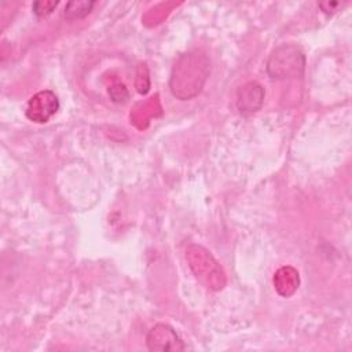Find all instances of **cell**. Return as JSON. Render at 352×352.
I'll list each match as a JSON object with an SVG mask.
<instances>
[{
    "instance_id": "cell-2",
    "label": "cell",
    "mask_w": 352,
    "mask_h": 352,
    "mask_svg": "<svg viewBox=\"0 0 352 352\" xmlns=\"http://www.w3.org/2000/svg\"><path fill=\"white\" fill-rule=\"evenodd\" d=\"M305 55L296 44H280L267 60V73L274 80L298 78L304 74Z\"/></svg>"
},
{
    "instance_id": "cell-5",
    "label": "cell",
    "mask_w": 352,
    "mask_h": 352,
    "mask_svg": "<svg viewBox=\"0 0 352 352\" xmlns=\"http://www.w3.org/2000/svg\"><path fill=\"white\" fill-rule=\"evenodd\" d=\"M146 344L150 351H161V352H169V351H183L186 349V345L183 344L182 338L177 336L173 327L165 323H157L153 326L146 337Z\"/></svg>"
},
{
    "instance_id": "cell-3",
    "label": "cell",
    "mask_w": 352,
    "mask_h": 352,
    "mask_svg": "<svg viewBox=\"0 0 352 352\" xmlns=\"http://www.w3.org/2000/svg\"><path fill=\"white\" fill-rule=\"evenodd\" d=\"M187 258L190 261V267L194 271L195 276L199 278L202 282H205L208 287H212V289L223 287V282H220V278H223L224 274L219 263L213 258V256L206 249L198 245H192L187 249Z\"/></svg>"
},
{
    "instance_id": "cell-6",
    "label": "cell",
    "mask_w": 352,
    "mask_h": 352,
    "mask_svg": "<svg viewBox=\"0 0 352 352\" xmlns=\"http://www.w3.org/2000/svg\"><path fill=\"white\" fill-rule=\"evenodd\" d=\"M264 102V88L256 82L249 81L241 85L236 91V109L242 116H250L260 110Z\"/></svg>"
},
{
    "instance_id": "cell-4",
    "label": "cell",
    "mask_w": 352,
    "mask_h": 352,
    "mask_svg": "<svg viewBox=\"0 0 352 352\" xmlns=\"http://www.w3.org/2000/svg\"><path fill=\"white\" fill-rule=\"evenodd\" d=\"M58 110H59L58 96L55 95V92L50 89H44V91H38L29 99L25 113L28 120L36 124H44L50 121V118L55 116Z\"/></svg>"
},
{
    "instance_id": "cell-8",
    "label": "cell",
    "mask_w": 352,
    "mask_h": 352,
    "mask_svg": "<svg viewBox=\"0 0 352 352\" xmlns=\"http://www.w3.org/2000/svg\"><path fill=\"white\" fill-rule=\"evenodd\" d=\"M95 6V1L89 0H80V1H69L65 7V18L67 21L81 19L87 16Z\"/></svg>"
},
{
    "instance_id": "cell-1",
    "label": "cell",
    "mask_w": 352,
    "mask_h": 352,
    "mask_svg": "<svg viewBox=\"0 0 352 352\" xmlns=\"http://www.w3.org/2000/svg\"><path fill=\"white\" fill-rule=\"evenodd\" d=\"M210 74V60L201 50H191L182 54L175 62L169 78V88L173 96L180 100L195 98L204 88Z\"/></svg>"
},
{
    "instance_id": "cell-10",
    "label": "cell",
    "mask_w": 352,
    "mask_h": 352,
    "mask_svg": "<svg viewBox=\"0 0 352 352\" xmlns=\"http://www.w3.org/2000/svg\"><path fill=\"white\" fill-rule=\"evenodd\" d=\"M109 95H110L111 100L116 102V103H125L128 100V98H129L128 89L121 82H116L114 85H111L109 88Z\"/></svg>"
},
{
    "instance_id": "cell-7",
    "label": "cell",
    "mask_w": 352,
    "mask_h": 352,
    "mask_svg": "<svg viewBox=\"0 0 352 352\" xmlns=\"http://www.w3.org/2000/svg\"><path fill=\"white\" fill-rule=\"evenodd\" d=\"M300 285V274L292 265H283L274 274V286L279 296L290 297Z\"/></svg>"
},
{
    "instance_id": "cell-11",
    "label": "cell",
    "mask_w": 352,
    "mask_h": 352,
    "mask_svg": "<svg viewBox=\"0 0 352 352\" xmlns=\"http://www.w3.org/2000/svg\"><path fill=\"white\" fill-rule=\"evenodd\" d=\"M340 1H322L319 3V7L324 11V12H333L336 11V8L340 6Z\"/></svg>"
},
{
    "instance_id": "cell-9",
    "label": "cell",
    "mask_w": 352,
    "mask_h": 352,
    "mask_svg": "<svg viewBox=\"0 0 352 352\" xmlns=\"http://www.w3.org/2000/svg\"><path fill=\"white\" fill-rule=\"evenodd\" d=\"M58 4H59V1H54V0H51V1L50 0L34 1L33 6H32V10L37 16H47L56 8Z\"/></svg>"
}]
</instances>
